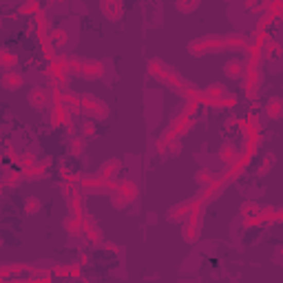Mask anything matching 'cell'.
<instances>
[{"instance_id":"6da1fadb","label":"cell","mask_w":283,"mask_h":283,"mask_svg":"<svg viewBox=\"0 0 283 283\" xmlns=\"http://www.w3.org/2000/svg\"><path fill=\"white\" fill-rule=\"evenodd\" d=\"M82 111H86L91 117H107L109 107L102 100H98L95 95H82Z\"/></svg>"},{"instance_id":"7a4b0ae2","label":"cell","mask_w":283,"mask_h":283,"mask_svg":"<svg viewBox=\"0 0 283 283\" xmlns=\"http://www.w3.org/2000/svg\"><path fill=\"white\" fill-rule=\"evenodd\" d=\"M197 204V199H190V202H182L180 206H173L168 210V219L170 221H184V219H188L190 217V213H192V208H195Z\"/></svg>"},{"instance_id":"3957f363","label":"cell","mask_w":283,"mask_h":283,"mask_svg":"<svg viewBox=\"0 0 283 283\" xmlns=\"http://www.w3.org/2000/svg\"><path fill=\"white\" fill-rule=\"evenodd\" d=\"M82 76H84L86 80H98L104 76V62L100 60H84L82 62Z\"/></svg>"},{"instance_id":"277c9868","label":"cell","mask_w":283,"mask_h":283,"mask_svg":"<svg viewBox=\"0 0 283 283\" xmlns=\"http://www.w3.org/2000/svg\"><path fill=\"white\" fill-rule=\"evenodd\" d=\"M49 100H51V93L47 91V89H42V86L33 89V91L29 93V104H31L33 109H44L49 104Z\"/></svg>"},{"instance_id":"5b68a950","label":"cell","mask_w":283,"mask_h":283,"mask_svg":"<svg viewBox=\"0 0 283 283\" xmlns=\"http://www.w3.org/2000/svg\"><path fill=\"white\" fill-rule=\"evenodd\" d=\"M22 84H25V78H22L18 71L9 69V71L3 73V86L7 89V91H16V89H20Z\"/></svg>"},{"instance_id":"8992f818","label":"cell","mask_w":283,"mask_h":283,"mask_svg":"<svg viewBox=\"0 0 283 283\" xmlns=\"http://www.w3.org/2000/svg\"><path fill=\"white\" fill-rule=\"evenodd\" d=\"M245 62L243 60H237V58H233L230 62H226V66H223V71H226V76L228 78H233V80H239L245 76Z\"/></svg>"},{"instance_id":"52a82bcc","label":"cell","mask_w":283,"mask_h":283,"mask_svg":"<svg viewBox=\"0 0 283 283\" xmlns=\"http://www.w3.org/2000/svg\"><path fill=\"white\" fill-rule=\"evenodd\" d=\"M266 115L270 117V120H281V117H283V98L274 95V98L268 100V104H266Z\"/></svg>"},{"instance_id":"ba28073f","label":"cell","mask_w":283,"mask_h":283,"mask_svg":"<svg viewBox=\"0 0 283 283\" xmlns=\"http://www.w3.org/2000/svg\"><path fill=\"white\" fill-rule=\"evenodd\" d=\"M115 192L117 195H122L126 202H133V199L137 197V184L135 182H131V180H124V182H120L117 184V188H115Z\"/></svg>"},{"instance_id":"9c48e42d","label":"cell","mask_w":283,"mask_h":283,"mask_svg":"<svg viewBox=\"0 0 283 283\" xmlns=\"http://www.w3.org/2000/svg\"><path fill=\"white\" fill-rule=\"evenodd\" d=\"M102 11L107 13L109 20H117V18H122L124 7H122L120 0H109V3H102Z\"/></svg>"},{"instance_id":"30bf717a","label":"cell","mask_w":283,"mask_h":283,"mask_svg":"<svg viewBox=\"0 0 283 283\" xmlns=\"http://www.w3.org/2000/svg\"><path fill=\"white\" fill-rule=\"evenodd\" d=\"M217 157L221 160V164H226V166H230V164H235L237 160H239V151L233 146V144H223L219 148V155Z\"/></svg>"},{"instance_id":"8fae6325","label":"cell","mask_w":283,"mask_h":283,"mask_svg":"<svg viewBox=\"0 0 283 283\" xmlns=\"http://www.w3.org/2000/svg\"><path fill=\"white\" fill-rule=\"evenodd\" d=\"M223 44H226V49H248V40H245V36L241 33H230V36H223Z\"/></svg>"},{"instance_id":"7c38bea8","label":"cell","mask_w":283,"mask_h":283,"mask_svg":"<svg viewBox=\"0 0 283 283\" xmlns=\"http://www.w3.org/2000/svg\"><path fill=\"white\" fill-rule=\"evenodd\" d=\"M47 170H49V164L42 162V164H36V166L22 170V175H27L29 180H42V177L47 175Z\"/></svg>"},{"instance_id":"4fadbf2b","label":"cell","mask_w":283,"mask_h":283,"mask_svg":"<svg viewBox=\"0 0 283 283\" xmlns=\"http://www.w3.org/2000/svg\"><path fill=\"white\" fill-rule=\"evenodd\" d=\"M84 237H86V239L91 241V243H95V241H100V239H102L100 228L95 226V223H93L91 219H86V217H84Z\"/></svg>"},{"instance_id":"5bb4252c","label":"cell","mask_w":283,"mask_h":283,"mask_svg":"<svg viewBox=\"0 0 283 283\" xmlns=\"http://www.w3.org/2000/svg\"><path fill=\"white\" fill-rule=\"evenodd\" d=\"M226 93H228V91L223 89V84H210V86H206V91H204L206 98H208V100H213V102L221 100Z\"/></svg>"},{"instance_id":"9a60e30c","label":"cell","mask_w":283,"mask_h":283,"mask_svg":"<svg viewBox=\"0 0 283 283\" xmlns=\"http://www.w3.org/2000/svg\"><path fill=\"white\" fill-rule=\"evenodd\" d=\"M120 168H122V164L117 162V160H109V162L102 166L100 175H102V177H111V180H113V177L117 175V170H120Z\"/></svg>"},{"instance_id":"2e32d148","label":"cell","mask_w":283,"mask_h":283,"mask_svg":"<svg viewBox=\"0 0 283 283\" xmlns=\"http://www.w3.org/2000/svg\"><path fill=\"white\" fill-rule=\"evenodd\" d=\"M51 40H54V44L56 47H64L66 42H69V36H66V31L64 29H54V31H51Z\"/></svg>"},{"instance_id":"e0dca14e","label":"cell","mask_w":283,"mask_h":283,"mask_svg":"<svg viewBox=\"0 0 283 283\" xmlns=\"http://www.w3.org/2000/svg\"><path fill=\"white\" fill-rule=\"evenodd\" d=\"M40 208H42V204H40L38 197H27V202H25V213L27 215H38Z\"/></svg>"},{"instance_id":"ac0fdd59","label":"cell","mask_w":283,"mask_h":283,"mask_svg":"<svg viewBox=\"0 0 283 283\" xmlns=\"http://www.w3.org/2000/svg\"><path fill=\"white\" fill-rule=\"evenodd\" d=\"M215 177H217V175H215L213 170H208V168H202V170H199V173L195 175V180H197V184L206 186V184H210V182L215 180Z\"/></svg>"},{"instance_id":"d6986e66","label":"cell","mask_w":283,"mask_h":283,"mask_svg":"<svg viewBox=\"0 0 283 283\" xmlns=\"http://www.w3.org/2000/svg\"><path fill=\"white\" fill-rule=\"evenodd\" d=\"M199 5V0H177V9H180L182 13H190L195 11Z\"/></svg>"},{"instance_id":"ffe728a7","label":"cell","mask_w":283,"mask_h":283,"mask_svg":"<svg viewBox=\"0 0 283 283\" xmlns=\"http://www.w3.org/2000/svg\"><path fill=\"white\" fill-rule=\"evenodd\" d=\"M13 66H18V58L11 54V51H3V69L9 71Z\"/></svg>"},{"instance_id":"44dd1931","label":"cell","mask_w":283,"mask_h":283,"mask_svg":"<svg viewBox=\"0 0 283 283\" xmlns=\"http://www.w3.org/2000/svg\"><path fill=\"white\" fill-rule=\"evenodd\" d=\"M18 164L22 166V170H27V168L36 166V164H38V160H36L33 153H25V155H20V157H18Z\"/></svg>"},{"instance_id":"7402d4cb","label":"cell","mask_w":283,"mask_h":283,"mask_svg":"<svg viewBox=\"0 0 283 283\" xmlns=\"http://www.w3.org/2000/svg\"><path fill=\"white\" fill-rule=\"evenodd\" d=\"M40 9V5H38V0H27V3L25 5H22L20 7V13H22V16H29V13H36V11H38Z\"/></svg>"},{"instance_id":"603a6c76","label":"cell","mask_w":283,"mask_h":283,"mask_svg":"<svg viewBox=\"0 0 283 283\" xmlns=\"http://www.w3.org/2000/svg\"><path fill=\"white\" fill-rule=\"evenodd\" d=\"M82 151H84V139H82V137H76V139L71 142V153H73V155H80Z\"/></svg>"},{"instance_id":"cb8c5ba5","label":"cell","mask_w":283,"mask_h":283,"mask_svg":"<svg viewBox=\"0 0 283 283\" xmlns=\"http://www.w3.org/2000/svg\"><path fill=\"white\" fill-rule=\"evenodd\" d=\"M82 135H84V137H93L95 135V124L86 120L84 124H82Z\"/></svg>"}]
</instances>
